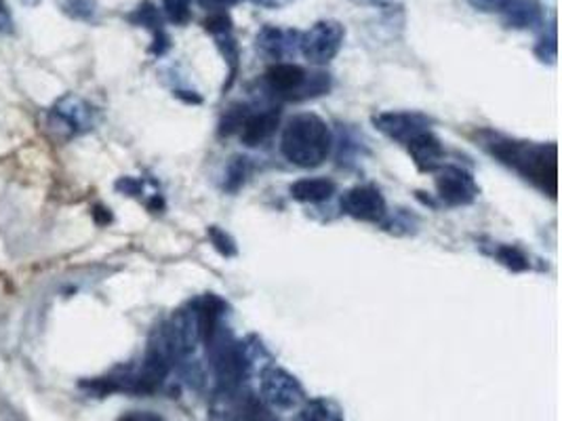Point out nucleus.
I'll return each instance as SVG.
<instances>
[{"instance_id":"nucleus-13","label":"nucleus","mask_w":562,"mask_h":421,"mask_svg":"<svg viewBox=\"0 0 562 421\" xmlns=\"http://www.w3.org/2000/svg\"><path fill=\"white\" fill-rule=\"evenodd\" d=\"M127 20L133 26L146 27L153 32L154 43L150 53H154L156 57H160L171 49V38L165 30V15L158 11V7L154 2H142Z\"/></svg>"},{"instance_id":"nucleus-29","label":"nucleus","mask_w":562,"mask_h":421,"mask_svg":"<svg viewBox=\"0 0 562 421\" xmlns=\"http://www.w3.org/2000/svg\"><path fill=\"white\" fill-rule=\"evenodd\" d=\"M352 2H357V4H369V7H384V4L392 2V0H352Z\"/></svg>"},{"instance_id":"nucleus-1","label":"nucleus","mask_w":562,"mask_h":421,"mask_svg":"<svg viewBox=\"0 0 562 421\" xmlns=\"http://www.w3.org/2000/svg\"><path fill=\"white\" fill-rule=\"evenodd\" d=\"M483 148L502 164L514 169L520 178L557 198L559 192V148L557 144H533L485 133Z\"/></svg>"},{"instance_id":"nucleus-2","label":"nucleus","mask_w":562,"mask_h":421,"mask_svg":"<svg viewBox=\"0 0 562 421\" xmlns=\"http://www.w3.org/2000/svg\"><path fill=\"white\" fill-rule=\"evenodd\" d=\"M333 144L331 127L312 112L293 116L282 129V157L300 169L321 167L331 157Z\"/></svg>"},{"instance_id":"nucleus-15","label":"nucleus","mask_w":562,"mask_h":421,"mask_svg":"<svg viewBox=\"0 0 562 421\" xmlns=\"http://www.w3.org/2000/svg\"><path fill=\"white\" fill-rule=\"evenodd\" d=\"M502 15L504 24L514 30H529L543 24V7L539 0H512Z\"/></svg>"},{"instance_id":"nucleus-12","label":"nucleus","mask_w":562,"mask_h":421,"mask_svg":"<svg viewBox=\"0 0 562 421\" xmlns=\"http://www.w3.org/2000/svg\"><path fill=\"white\" fill-rule=\"evenodd\" d=\"M281 125V110L279 107H268V110H257L254 112L249 107L247 116L243 118L238 127V137L247 148H257L263 141H268Z\"/></svg>"},{"instance_id":"nucleus-8","label":"nucleus","mask_w":562,"mask_h":421,"mask_svg":"<svg viewBox=\"0 0 562 421\" xmlns=\"http://www.w3.org/2000/svg\"><path fill=\"white\" fill-rule=\"evenodd\" d=\"M222 405L211 413V421H279L266 402L247 390L220 395Z\"/></svg>"},{"instance_id":"nucleus-21","label":"nucleus","mask_w":562,"mask_h":421,"mask_svg":"<svg viewBox=\"0 0 562 421\" xmlns=\"http://www.w3.org/2000/svg\"><path fill=\"white\" fill-rule=\"evenodd\" d=\"M61 9L72 20L93 22L95 13H98V2L95 0H64Z\"/></svg>"},{"instance_id":"nucleus-10","label":"nucleus","mask_w":562,"mask_h":421,"mask_svg":"<svg viewBox=\"0 0 562 421\" xmlns=\"http://www.w3.org/2000/svg\"><path fill=\"white\" fill-rule=\"evenodd\" d=\"M373 125L392 141L407 146L419 133L432 132V121L422 112H380L373 116Z\"/></svg>"},{"instance_id":"nucleus-3","label":"nucleus","mask_w":562,"mask_h":421,"mask_svg":"<svg viewBox=\"0 0 562 421\" xmlns=\"http://www.w3.org/2000/svg\"><path fill=\"white\" fill-rule=\"evenodd\" d=\"M263 82L274 98L284 102H306L331 91L329 75L307 72L293 61L272 64L263 75Z\"/></svg>"},{"instance_id":"nucleus-23","label":"nucleus","mask_w":562,"mask_h":421,"mask_svg":"<svg viewBox=\"0 0 562 421\" xmlns=\"http://www.w3.org/2000/svg\"><path fill=\"white\" fill-rule=\"evenodd\" d=\"M557 22L550 24V30L539 38L537 43L536 55L541 61H550L554 64L557 61V55H559V45H557Z\"/></svg>"},{"instance_id":"nucleus-22","label":"nucleus","mask_w":562,"mask_h":421,"mask_svg":"<svg viewBox=\"0 0 562 421\" xmlns=\"http://www.w3.org/2000/svg\"><path fill=\"white\" fill-rule=\"evenodd\" d=\"M206 237H209L211 244L215 247V251H217L220 255H224V258H234V255L238 253L234 238H232L226 230H222L220 226H211V228L206 230Z\"/></svg>"},{"instance_id":"nucleus-27","label":"nucleus","mask_w":562,"mask_h":421,"mask_svg":"<svg viewBox=\"0 0 562 421\" xmlns=\"http://www.w3.org/2000/svg\"><path fill=\"white\" fill-rule=\"evenodd\" d=\"M11 32H13V18L4 7V2L0 0V34H11Z\"/></svg>"},{"instance_id":"nucleus-11","label":"nucleus","mask_w":562,"mask_h":421,"mask_svg":"<svg viewBox=\"0 0 562 421\" xmlns=\"http://www.w3.org/2000/svg\"><path fill=\"white\" fill-rule=\"evenodd\" d=\"M302 32L293 27L263 26L257 32V52L274 64L286 61L300 53Z\"/></svg>"},{"instance_id":"nucleus-25","label":"nucleus","mask_w":562,"mask_h":421,"mask_svg":"<svg viewBox=\"0 0 562 421\" xmlns=\"http://www.w3.org/2000/svg\"><path fill=\"white\" fill-rule=\"evenodd\" d=\"M192 2H196L199 7H203V9L211 11V13H215V11H226V9H231L234 4H238L240 0H192Z\"/></svg>"},{"instance_id":"nucleus-18","label":"nucleus","mask_w":562,"mask_h":421,"mask_svg":"<svg viewBox=\"0 0 562 421\" xmlns=\"http://www.w3.org/2000/svg\"><path fill=\"white\" fill-rule=\"evenodd\" d=\"M495 260L506 265L512 272H525L529 270V258L514 244H499L495 251H493Z\"/></svg>"},{"instance_id":"nucleus-9","label":"nucleus","mask_w":562,"mask_h":421,"mask_svg":"<svg viewBox=\"0 0 562 421\" xmlns=\"http://www.w3.org/2000/svg\"><path fill=\"white\" fill-rule=\"evenodd\" d=\"M341 210L357 221L382 224L387 205L384 194L375 185H355L341 196Z\"/></svg>"},{"instance_id":"nucleus-7","label":"nucleus","mask_w":562,"mask_h":421,"mask_svg":"<svg viewBox=\"0 0 562 421\" xmlns=\"http://www.w3.org/2000/svg\"><path fill=\"white\" fill-rule=\"evenodd\" d=\"M49 118L53 129H59L64 137H77L95 127L98 112L87 100L68 93L55 102Z\"/></svg>"},{"instance_id":"nucleus-4","label":"nucleus","mask_w":562,"mask_h":421,"mask_svg":"<svg viewBox=\"0 0 562 421\" xmlns=\"http://www.w3.org/2000/svg\"><path fill=\"white\" fill-rule=\"evenodd\" d=\"M259 398L277 413L295 411L307 396L302 382L286 368L266 365L259 373Z\"/></svg>"},{"instance_id":"nucleus-5","label":"nucleus","mask_w":562,"mask_h":421,"mask_svg":"<svg viewBox=\"0 0 562 421\" xmlns=\"http://www.w3.org/2000/svg\"><path fill=\"white\" fill-rule=\"evenodd\" d=\"M346 41V27L337 20H321L302 32L300 53L312 66H327L341 52Z\"/></svg>"},{"instance_id":"nucleus-28","label":"nucleus","mask_w":562,"mask_h":421,"mask_svg":"<svg viewBox=\"0 0 562 421\" xmlns=\"http://www.w3.org/2000/svg\"><path fill=\"white\" fill-rule=\"evenodd\" d=\"M254 2L259 4V7H266V9H281V7H286V4H291L295 0H254Z\"/></svg>"},{"instance_id":"nucleus-19","label":"nucleus","mask_w":562,"mask_h":421,"mask_svg":"<svg viewBox=\"0 0 562 421\" xmlns=\"http://www.w3.org/2000/svg\"><path fill=\"white\" fill-rule=\"evenodd\" d=\"M249 173H251V162H249V158H232V162L228 164V171H226L224 190H228V192H238V190L245 185V182H247Z\"/></svg>"},{"instance_id":"nucleus-20","label":"nucleus","mask_w":562,"mask_h":421,"mask_svg":"<svg viewBox=\"0 0 562 421\" xmlns=\"http://www.w3.org/2000/svg\"><path fill=\"white\" fill-rule=\"evenodd\" d=\"M162 15L176 26H186L192 20V0H162Z\"/></svg>"},{"instance_id":"nucleus-14","label":"nucleus","mask_w":562,"mask_h":421,"mask_svg":"<svg viewBox=\"0 0 562 421\" xmlns=\"http://www.w3.org/2000/svg\"><path fill=\"white\" fill-rule=\"evenodd\" d=\"M405 148L422 173H435L440 164H445V146L432 132L419 133Z\"/></svg>"},{"instance_id":"nucleus-26","label":"nucleus","mask_w":562,"mask_h":421,"mask_svg":"<svg viewBox=\"0 0 562 421\" xmlns=\"http://www.w3.org/2000/svg\"><path fill=\"white\" fill-rule=\"evenodd\" d=\"M119 421H165L153 411H128Z\"/></svg>"},{"instance_id":"nucleus-17","label":"nucleus","mask_w":562,"mask_h":421,"mask_svg":"<svg viewBox=\"0 0 562 421\" xmlns=\"http://www.w3.org/2000/svg\"><path fill=\"white\" fill-rule=\"evenodd\" d=\"M335 190H337V185L327 178H304L289 187L291 198L297 203H306V205H318V203L329 201L335 194Z\"/></svg>"},{"instance_id":"nucleus-6","label":"nucleus","mask_w":562,"mask_h":421,"mask_svg":"<svg viewBox=\"0 0 562 421\" xmlns=\"http://www.w3.org/2000/svg\"><path fill=\"white\" fill-rule=\"evenodd\" d=\"M436 196L447 207H468L479 198V184L458 164H440L435 173Z\"/></svg>"},{"instance_id":"nucleus-24","label":"nucleus","mask_w":562,"mask_h":421,"mask_svg":"<svg viewBox=\"0 0 562 421\" xmlns=\"http://www.w3.org/2000/svg\"><path fill=\"white\" fill-rule=\"evenodd\" d=\"M468 2L483 13H504L512 0H468Z\"/></svg>"},{"instance_id":"nucleus-16","label":"nucleus","mask_w":562,"mask_h":421,"mask_svg":"<svg viewBox=\"0 0 562 421\" xmlns=\"http://www.w3.org/2000/svg\"><path fill=\"white\" fill-rule=\"evenodd\" d=\"M291 421H346L344 409L327 396L306 398L297 409Z\"/></svg>"}]
</instances>
